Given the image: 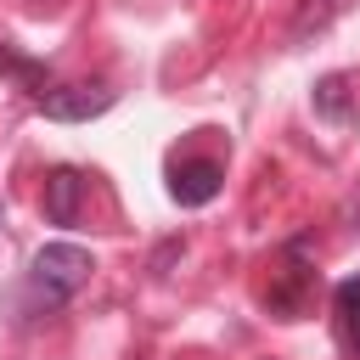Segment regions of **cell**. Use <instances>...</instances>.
I'll list each match as a JSON object with an SVG mask.
<instances>
[{
    "instance_id": "1",
    "label": "cell",
    "mask_w": 360,
    "mask_h": 360,
    "mask_svg": "<svg viewBox=\"0 0 360 360\" xmlns=\"http://www.w3.org/2000/svg\"><path fill=\"white\" fill-rule=\"evenodd\" d=\"M90 248H79V242H45L39 253H34V287L45 292V304H62V298H73L84 281H90Z\"/></svg>"
},
{
    "instance_id": "2",
    "label": "cell",
    "mask_w": 360,
    "mask_h": 360,
    "mask_svg": "<svg viewBox=\"0 0 360 360\" xmlns=\"http://www.w3.org/2000/svg\"><path fill=\"white\" fill-rule=\"evenodd\" d=\"M107 107H112L107 84H45L39 90V112L56 124H84V118H101Z\"/></svg>"
},
{
    "instance_id": "3",
    "label": "cell",
    "mask_w": 360,
    "mask_h": 360,
    "mask_svg": "<svg viewBox=\"0 0 360 360\" xmlns=\"http://www.w3.org/2000/svg\"><path fill=\"white\" fill-rule=\"evenodd\" d=\"M219 180H225V169L214 158H186V163L169 169V197L180 208H202V202L219 197Z\"/></svg>"
},
{
    "instance_id": "4",
    "label": "cell",
    "mask_w": 360,
    "mask_h": 360,
    "mask_svg": "<svg viewBox=\"0 0 360 360\" xmlns=\"http://www.w3.org/2000/svg\"><path fill=\"white\" fill-rule=\"evenodd\" d=\"M84 191H90V180H84L79 169H51V174H45V219H51V225H79Z\"/></svg>"
},
{
    "instance_id": "5",
    "label": "cell",
    "mask_w": 360,
    "mask_h": 360,
    "mask_svg": "<svg viewBox=\"0 0 360 360\" xmlns=\"http://www.w3.org/2000/svg\"><path fill=\"white\" fill-rule=\"evenodd\" d=\"M360 107V90H354V73H326L315 84V112L321 118H349Z\"/></svg>"
},
{
    "instance_id": "6",
    "label": "cell",
    "mask_w": 360,
    "mask_h": 360,
    "mask_svg": "<svg viewBox=\"0 0 360 360\" xmlns=\"http://www.w3.org/2000/svg\"><path fill=\"white\" fill-rule=\"evenodd\" d=\"M338 321H343V338H349V349L360 354V276H349V281L338 287Z\"/></svg>"
},
{
    "instance_id": "7",
    "label": "cell",
    "mask_w": 360,
    "mask_h": 360,
    "mask_svg": "<svg viewBox=\"0 0 360 360\" xmlns=\"http://www.w3.org/2000/svg\"><path fill=\"white\" fill-rule=\"evenodd\" d=\"M28 6H56V0H28Z\"/></svg>"
}]
</instances>
